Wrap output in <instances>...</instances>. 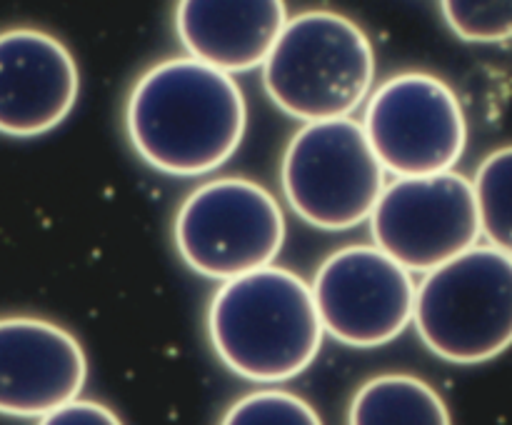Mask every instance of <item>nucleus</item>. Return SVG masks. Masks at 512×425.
Returning <instances> with one entry per match:
<instances>
[{
    "mask_svg": "<svg viewBox=\"0 0 512 425\" xmlns=\"http://www.w3.org/2000/svg\"><path fill=\"white\" fill-rule=\"evenodd\" d=\"M473 190L483 238L512 258V145L485 155L475 170Z\"/></svg>",
    "mask_w": 512,
    "mask_h": 425,
    "instance_id": "obj_14",
    "label": "nucleus"
},
{
    "mask_svg": "<svg viewBox=\"0 0 512 425\" xmlns=\"http://www.w3.org/2000/svg\"><path fill=\"white\" fill-rule=\"evenodd\" d=\"M218 425H323V418L298 393L260 388L230 403Z\"/></svg>",
    "mask_w": 512,
    "mask_h": 425,
    "instance_id": "obj_15",
    "label": "nucleus"
},
{
    "mask_svg": "<svg viewBox=\"0 0 512 425\" xmlns=\"http://www.w3.org/2000/svg\"><path fill=\"white\" fill-rule=\"evenodd\" d=\"M370 233L410 273L450 263L483 238L473 180L455 170L393 180L370 215Z\"/></svg>",
    "mask_w": 512,
    "mask_h": 425,
    "instance_id": "obj_8",
    "label": "nucleus"
},
{
    "mask_svg": "<svg viewBox=\"0 0 512 425\" xmlns=\"http://www.w3.org/2000/svg\"><path fill=\"white\" fill-rule=\"evenodd\" d=\"M88 358L63 325L35 315L0 318V415L43 418L80 398Z\"/></svg>",
    "mask_w": 512,
    "mask_h": 425,
    "instance_id": "obj_10",
    "label": "nucleus"
},
{
    "mask_svg": "<svg viewBox=\"0 0 512 425\" xmlns=\"http://www.w3.org/2000/svg\"><path fill=\"white\" fill-rule=\"evenodd\" d=\"M38 425H125L113 408L98 400L75 398L53 413L38 418Z\"/></svg>",
    "mask_w": 512,
    "mask_h": 425,
    "instance_id": "obj_17",
    "label": "nucleus"
},
{
    "mask_svg": "<svg viewBox=\"0 0 512 425\" xmlns=\"http://www.w3.org/2000/svg\"><path fill=\"white\" fill-rule=\"evenodd\" d=\"M80 95L73 53L30 25L0 30V135L38 138L58 128Z\"/></svg>",
    "mask_w": 512,
    "mask_h": 425,
    "instance_id": "obj_11",
    "label": "nucleus"
},
{
    "mask_svg": "<svg viewBox=\"0 0 512 425\" xmlns=\"http://www.w3.org/2000/svg\"><path fill=\"white\" fill-rule=\"evenodd\" d=\"M363 128L383 168L398 178L450 173L468 148L458 93L423 70L380 83L365 103Z\"/></svg>",
    "mask_w": 512,
    "mask_h": 425,
    "instance_id": "obj_7",
    "label": "nucleus"
},
{
    "mask_svg": "<svg viewBox=\"0 0 512 425\" xmlns=\"http://www.w3.org/2000/svg\"><path fill=\"white\" fill-rule=\"evenodd\" d=\"M418 338L440 360L480 365L512 348V258L475 245L425 273L415 295Z\"/></svg>",
    "mask_w": 512,
    "mask_h": 425,
    "instance_id": "obj_4",
    "label": "nucleus"
},
{
    "mask_svg": "<svg viewBox=\"0 0 512 425\" xmlns=\"http://www.w3.org/2000/svg\"><path fill=\"white\" fill-rule=\"evenodd\" d=\"M310 288L325 333L348 348L388 345L413 323V273L378 245H345L330 253Z\"/></svg>",
    "mask_w": 512,
    "mask_h": 425,
    "instance_id": "obj_9",
    "label": "nucleus"
},
{
    "mask_svg": "<svg viewBox=\"0 0 512 425\" xmlns=\"http://www.w3.org/2000/svg\"><path fill=\"white\" fill-rule=\"evenodd\" d=\"M173 240L193 273L228 283L273 265L285 245V215L278 198L255 180L215 178L185 195Z\"/></svg>",
    "mask_w": 512,
    "mask_h": 425,
    "instance_id": "obj_6",
    "label": "nucleus"
},
{
    "mask_svg": "<svg viewBox=\"0 0 512 425\" xmlns=\"http://www.w3.org/2000/svg\"><path fill=\"white\" fill-rule=\"evenodd\" d=\"M373 83V43L355 20L335 10L290 18L263 65L265 93L305 125L350 118L368 103Z\"/></svg>",
    "mask_w": 512,
    "mask_h": 425,
    "instance_id": "obj_3",
    "label": "nucleus"
},
{
    "mask_svg": "<svg viewBox=\"0 0 512 425\" xmlns=\"http://www.w3.org/2000/svg\"><path fill=\"white\" fill-rule=\"evenodd\" d=\"M440 15L465 43L512 40V0H448Z\"/></svg>",
    "mask_w": 512,
    "mask_h": 425,
    "instance_id": "obj_16",
    "label": "nucleus"
},
{
    "mask_svg": "<svg viewBox=\"0 0 512 425\" xmlns=\"http://www.w3.org/2000/svg\"><path fill=\"white\" fill-rule=\"evenodd\" d=\"M288 20L283 0H185L175 33L190 58L233 75L263 68Z\"/></svg>",
    "mask_w": 512,
    "mask_h": 425,
    "instance_id": "obj_12",
    "label": "nucleus"
},
{
    "mask_svg": "<svg viewBox=\"0 0 512 425\" xmlns=\"http://www.w3.org/2000/svg\"><path fill=\"white\" fill-rule=\"evenodd\" d=\"M205 328L220 363L260 385L305 373L325 335L310 283L280 265L220 283L208 303Z\"/></svg>",
    "mask_w": 512,
    "mask_h": 425,
    "instance_id": "obj_2",
    "label": "nucleus"
},
{
    "mask_svg": "<svg viewBox=\"0 0 512 425\" xmlns=\"http://www.w3.org/2000/svg\"><path fill=\"white\" fill-rule=\"evenodd\" d=\"M245 128L248 103L233 75L190 55L150 65L125 100L133 150L173 178H198L228 163Z\"/></svg>",
    "mask_w": 512,
    "mask_h": 425,
    "instance_id": "obj_1",
    "label": "nucleus"
},
{
    "mask_svg": "<svg viewBox=\"0 0 512 425\" xmlns=\"http://www.w3.org/2000/svg\"><path fill=\"white\" fill-rule=\"evenodd\" d=\"M385 173L363 120L338 118L303 125L290 138L280 160V188L303 223L335 233L370 220Z\"/></svg>",
    "mask_w": 512,
    "mask_h": 425,
    "instance_id": "obj_5",
    "label": "nucleus"
},
{
    "mask_svg": "<svg viewBox=\"0 0 512 425\" xmlns=\"http://www.w3.org/2000/svg\"><path fill=\"white\" fill-rule=\"evenodd\" d=\"M348 425H453V418L443 395L428 380L385 373L355 390Z\"/></svg>",
    "mask_w": 512,
    "mask_h": 425,
    "instance_id": "obj_13",
    "label": "nucleus"
}]
</instances>
